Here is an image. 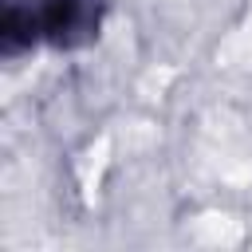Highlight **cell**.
<instances>
[{"mask_svg": "<svg viewBox=\"0 0 252 252\" xmlns=\"http://www.w3.org/2000/svg\"><path fill=\"white\" fill-rule=\"evenodd\" d=\"M106 0H8L0 47L8 59L47 43L55 51H79L98 39Z\"/></svg>", "mask_w": 252, "mask_h": 252, "instance_id": "1", "label": "cell"}]
</instances>
